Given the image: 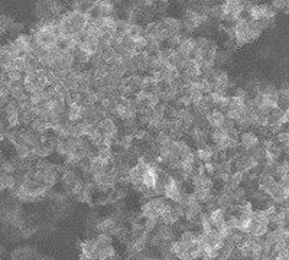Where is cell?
<instances>
[{"label": "cell", "mask_w": 289, "mask_h": 260, "mask_svg": "<svg viewBox=\"0 0 289 260\" xmlns=\"http://www.w3.org/2000/svg\"><path fill=\"white\" fill-rule=\"evenodd\" d=\"M87 22H88L87 13H81L71 9L65 10L61 16H58L59 36H74L82 33Z\"/></svg>", "instance_id": "cell-1"}, {"label": "cell", "mask_w": 289, "mask_h": 260, "mask_svg": "<svg viewBox=\"0 0 289 260\" xmlns=\"http://www.w3.org/2000/svg\"><path fill=\"white\" fill-rule=\"evenodd\" d=\"M24 87L27 94L36 93V91H42L45 90L47 85V78H45V70L39 68L35 71H30L27 74H24Z\"/></svg>", "instance_id": "cell-2"}, {"label": "cell", "mask_w": 289, "mask_h": 260, "mask_svg": "<svg viewBox=\"0 0 289 260\" xmlns=\"http://www.w3.org/2000/svg\"><path fill=\"white\" fill-rule=\"evenodd\" d=\"M259 143H261V140H259L258 134L253 130H243V131H240V134H238V146L243 151H250L255 146H258Z\"/></svg>", "instance_id": "cell-3"}, {"label": "cell", "mask_w": 289, "mask_h": 260, "mask_svg": "<svg viewBox=\"0 0 289 260\" xmlns=\"http://www.w3.org/2000/svg\"><path fill=\"white\" fill-rule=\"evenodd\" d=\"M188 136H189L191 142L194 143V146H197V148H203V146L209 145V131L200 129L197 126H191Z\"/></svg>", "instance_id": "cell-4"}, {"label": "cell", "mask_w": 289, "mask_h": 260, "mask_svg": "<svg viewBox=\"0 0 289 260\" xmlns=\"http://www.w3.org/2000/svg\"><path fill=\"white\" fill-rule=\"evenodd\" d=\"M162 21V25L165 27V30L172 35V33H180L183 32V24L180 21V18H174V16H162L159 18Z\"/></svg>", "instance_id": "cell-5"}, {"label": "cell", "mask_w": 289, "mask_h": 260, "mask_svg": "<svg viewBox=\"0 0 289 260\" xmlns=\"http://www.w3.org/2000/svg\"><path fill=\"white\" fill-rule=\"evenodd\" d=\"M206 117H207V122H209L211 129H221V126L226 120V114L218 108H211V111Z\"/></svg>", "instance_id": "cell-6"}, {"label": "cell", "mask_w": 289, "mask_h": 260, "mask_svg": "<svg viewBox=\"0 0 289 260\" xmlns=\"http://www.w3.org/2000/svg\"><path fill=\"white\" fill-rule=\"evenodd\" d=\"M84 114V108L79 103H70L67 105V119L73 123H77L82 119Z\"/></svg>", "instance_id": "cell-7"}, {"label": "cell", "mask_w": 289, "mask_h": 260, "mask_svg": "<svg viewBox=\"0 0 289 260\" xmlns=\"http://www.w3.org/2000/svg\"><path fill=\"white\" fill-rule=\"evenodd\" d=\"M7 90H9V96L10 99H19L22 94H25V87H24V81H7Z\"/></svg>", "instance_id": "cell-8"}, {"label": "cell", "mask_w": 289, "mask_h": 260, "mask_svg": "<svg viewBox=\"0 0 289 260\" xmlns=\"http://www.w3.org/2000/svg\"><path fill=\"white\" fill-rule=\"evenodd\" d=\"M71 10H77L81 13H88L93 6H96L94 0H68Z\"/></svg>", "instance_id": "cell-9"}, {"label": "cell", "mask_w": 289, "mask_h": 260, "mask_svg": "<svg viewBox=\"0 0 289 260\" xmlns=\"http://www.w3.org/2000/svg\"><path fill=\"white\" fill-rule=\"evenodd\" d=\"M226 218H227V215H226V211L223 208H218V209L210 212V220L211 224H212V229L214 230L220 229L226 223Z\"/></svg>", "instance_id": "cell-10"}, {"label": "cell", "mask_w": 289, "mask_h": 260, "mask_svg": "<svg viewBox=\"0 0 289 260\" xmlns=\"http://www.w3.org/2000/svg\"><path fill=\"white\" fill-rule=\"evenodd\" d=\"M157 169L155 168H152V166H146L145 168V171H143V175H142V182H143V185L145 186H148V188H154V185L157 183Z\"/></svg>", "instance_id": "cell-11"}, {"label": "cell", "mask_w": 289, "mask_h": 260, "mask_svg": "<svg viewBox=\"0 0 289 260\" xmlns=\"http://www.w3.org/2000/svg\"><path fill=\"white\" fill-rule=\"evenodd\" d=\"M29 128L33 130V131H36L38 134L45 136V134L51 130V125H50L48 122H45V120L39 119V117H35V119L32 120V123H30V126H29Z\"/></svg>", "instance_id": "cell-12"}, {"label": "cell", "mask_w": 289, "mask_h": 260, "mask_svg": "<svg viewBox=\"0 0 289 260\" xmlns=\"http://www.w3.org/2000/svg\"><path fill=\"white\" fill-rule=\"evenodd\" d=\"M194 156H195V157L198 159V162H201V163L211 162V157H212V149H211V145L203 146V148H197V151H194Z\"/></svg>", "instance_id": "cell-13"}, {"label": "cell", "mask_w": 289, "mask_h": 260, "mask_svg": "<svg viewBox=\"0 0 289 260\" xmlns=\"http://www.w3.org/2000/svg\"><path fill=\"white\" fill-rule=\"evenodd\" d=\"M232 55H233V53H230V52L226 51V50H218L217 53H215V56H214V64H215V67H223V65H226L227 62H230V61H232Z\"/></svg>", "instance_id": "cell-14"}, {"label": "cell", "mask_w": 289, "mask_h": 260, "mask_svg": "<svg viewBox=\"0 0 289 260\" xmlns=\"http://www.w3.org/2000/svg\"><path fill=\"white\" fill-rule=\"evenodd\" d=\"M128 36H129V38H140V36H145V25H142V24H131L129 30H128Z\"/></svg>", "instance_id": "cell-15"}, {"label": "cell", "mask_w": 289, "mask_h": 260, "mask_svg": "<svg viewBox=\"0 0 289 260\" xmlns=\"http://www.w3.org/2000/svg\"><path fill=\"white\" fill-rule=\"evenodd\" d=\"M180 241H183L185 246L188 247L189 244L197 241V233L194 230H185L183 233H180Z\"/></svg>", "instance_id": "cell-16"}, {"label": "cell", "mask_w": 289, "mask_h": 260, "mask_svg": "<svg viewBox=\"0 0 289 260\" xmlns=\"http://www.w3.org/2000/svg\"><path fill=\"white\" fill-rule=\"evenodd\" d=\"M96 156L103 159V160H107L110 162L111 160V156H113V149L110 146H102L99 149H96Z\"/></svg>", "instance_id": "cell-17"}, {"label": "cell", "mask_w": 289, "mask_h": 260, "mask_svg": "<svg viewBox=\"0 0 289 260\" xmlns=\"http://www.w3.org/2000/svg\"><path fill=\"white\" fill-rule=\"evenodd\" d=\"M275 142H278L279 145H287L289 143V133L285 129H282L281 131H278L275 134Z\"/></svg>", "instance_id": "cell-18"}, {"label": "cell", "mask_w": 289, "mask_h": 260, "mask_svg": "<svg viewBox=\"0 0 289 260\" xmlns=\"http://www.w3.org/2000/svg\"><path fill=\"white\" fill-rule=\"evenodd\" d=\"M275 260H289L288 252H282V253H278V256L275 258Z\"/></svg>", "instance_id": "cell-19"}, {"label": "cell", "mask_w": 289, "mask_h": 260, "mask_svg": "<svg viewBox=\"0 0 289 260\" xmlns=\"http://www.w3.org/2000/svg\"><path fill=\"white\" fill-rule=\"evenodd\" d=\"M0 15H3V0H0Z\"/></svg>", "instance_id": "cell-20"}, {"label": "cell", "mask_w": 289, "mask_h": 260, "mask_svg": "<svg viewBox=\"0 0 289 260\" xmlns=\"http://www.w3.org/2000/svg\"><path fill=\"white\" fill-rule=\"evenodd\" d=\"M67 1H68V0H67Z\"/></svg>", "instance_id": "cell-21"}]
</instances>
